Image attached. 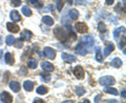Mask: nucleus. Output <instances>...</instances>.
<instances>
[{"label": "nucleus", "instance_id": "obj_1", "mask_svg": "<svg viewBox=\"0 0 126 103\" xmlns=\"http://www.w3.org/2000/svg\"><path fill=\"white\" fill-rule=\"evenodd\" d=\"M54 34L59 40H61L62 42L63 41H66L68 38V32H66L64 29L62 27H57V29L54 30Z\"/></svg>", "mask_w": 126, "mask_h": 103}, {"label": "nucleus", "instance_id": "obj_2", "mask_svg": "<svg viewBox=\"0 0 126 103\" xmlns=\"http://www.w3.org/2000/svg\"><path fill=\"white\" fill-rule=\"evenodd\" d=\"M115 78L111 76H105V77H101L99 79V84L104 85V86H110L112 84H115Z\"/></svg>", "mask_w": 126, "mask_h": 103}, {"label": "nucleus", "instance_id": "obj_3", "mask_svg": "<svg viewBox=\"0 0 126 103\" xmlns=\"http://www.w3.org/2000/svg\"><path fill=\"white\" fill-rule=\"evenodd\" d=\"M81 43L86 47H92L94 44V38L92 35H86V36H84L81 39Z\"/></svg>", "mask_w": 126, "mask_h": 103}, {"label": "nucleus", "instance_id": "obj_4", "mask_svg": "<svg viewBox=\"0 0 126 103\" xmlns=\"http://www.w3.org/2000/svg\"><path fill=\"white\" fill-rule=\"evenodd\" d=\"M43 53H44V55L46 56V58L48 59H55V57H56V52H55L52 47H44L43 49Z\"/></svg>", "mask_w": 126, "mask_h": 103}, {"label": "nucleus", "instance_id": "obj_5", "mask_svg": "<svg viewBox=\"0 0 126 103\" xmlns=\"http://www.w3.org/2000/svg\"><path fill=\"white\" fill-rule=\"evenodd\" d=\"M73 73H74V75L76 76V78L77 79H83L84 78V69H82L81 66H76L74 69V70H73Z\"/></svg>", "mask_w": 126, "mask_h": 103}, {"label": "nucleus", "instance_id": "obj_6", "mask_svg": "<svg viewBox=\"0 0 126 103\" xmlns=\"http://www.w3.org/2000/svg\"><path fill=\"white\" fill-rule=\"evenodd\" d=\"M75 52H76L78 55H81V56H85V55L87 54V50H86V46L82 44L81 42L76 46V50H75Z\"/></svg>", "mask_w": 126, "mask_h": 103}, {"label": "nucleus", "instance_id": "obj_7", "mask_svg": "<svg viewBox=\"0 0 126 103\" xmlns=\"http://www.w3.org/2000/svg\"><path fill=\"white\" fill-rule=\"evenodd\" d=\"M75 27H76L78 33H86V32L88 31V27L84 22H77Z\"/></svg>", "mask_w": 126, "mask_h": 103}, {"label": "nucleus", "instance_id": "obj_8", "mask_svg": "<svg viewBox=\"0 0 126 103\" xmlns=\"http://www.w3.org/2000/svg\"><path fill=\"white\" fill-rule=\"evenodd\" d=\"M0 101L5 102V103H11L13 101V98H12V96L7 92H2L0 94Z\"/></svg>", "mask_w": 126, "mask_h": 103}, {"label": "nucleus", "instance_id": "obj_9", "mask_svg": "<svg viewBox=\"0 0 126 103\" xmlns=\"http://www.w3.org/2000/svg\"><path fill=\"white\" fill-rule=\"evenodd\" d=\"M61 57H62L63 60H64L65 62H67V63H73V62H75V61L77 60L76 57H75V56H72V55L66 54V53H62Z\"/></svg>", "mask_w": 126, "mask_h": 103}, {"label": "nucleus", "instance_id": "obj_10", "mask_svg": "<svg viewBox=\"0 0 126 103\" xmlns=\"http://www.w3.org/2000/svg\"><path fill=\"white\" fill-rule=\"evenodd\" d=\"M41 67H42L43 70H45V72H53L54 69H55L52 63L46 62V61H43V62L41 63Z\"/></svg>", "mask_w": 126, "mask_h": 103}, {"label": "nucleus", "instance_id": "obj_11", "mask_svg": "<svg viewBox=\"0 0 126 103\" xmlns=\"http://www.w3.org/2000/svg\"><path fill=\"white\" fill-rule=\"evenodd\" d=\"M6 27L11 33H18V32L20 31V29H19V26L17 24H13V23H11V22L6 23Z\"/></svg>", "mask_w": 126, "mask_h": 103}, {"label": "nucleus", "instance_id": "obj_12", "mask_svg": "<svg viewBox=\"0 0 126 103\" xmlns=\"http://www.w3.org/2000/svg\"><path fill=\"white\" fill-rule=\"evenodd\" d=\"M10 17H11V19H12V21L13 22H18V21H20V19H21L20 14H19L17 11H12Z\"/></svg>", "mask_w": 126, "mask_h": 103}, {"label": "nucleus", "instance_id": "obj_13", "mask_svg": "<svg viewBox=\"0 0 126 103\" xmlns=\"http://www.w3.org/2000/svg\"><path fill=\"white\" fill-rule=\"evenodd\" d=\"M10 88L13 90L14 93H18L19 89H20V84H19V82H17V81H12L10 83Z\"/></svg>", "mask_w": 126, "mask_h": 103}, {"label": "nucleus", "instance_id": "obj_14", "mask_svg": "<svg viewBox=\"0 0 126 103\" xmlns=\"http://www.w3.org/2000/svg\"><path fill=\"white\" fill-rule=\"evenodd\" d=\"M113 50H115V45H113L112 43H109L107 46H105V50H104V56H105V57L109 56V55L111 54V52H113Z\"/></svg>", "mask_w": 126, "mask_h": 103}, {"label": "nucleus", "instance_id": "obj_15", "mask_svg": "<svg viewBox=\"0 0 126 103\" xmlns=\"http://www.w3.org/2000/svg\"><path fill=\"white\" fill-rule=\"evenodd\" d=\"M32 36H33V35H32V33L30 31H27V30H24L21 33V39L22 40H26V41H30V39L32 38Z\"/></svg>", "mask_w": 126, "mask_h": 103}, {"label": "nucleus", "instance_id": "obj_16", "mask_svg": "<svg viewBox=\"0 0 126 103\" xmlns=\"http://www.w3.org/2000/svg\"><path fill=\"white\" fill-rule=\"evenodd\" d=\"M27 66H29L30 69H35L38 66V61L35 58H32V59H30V60L27 61Z\"/></svg>", "mask_w": 126, "mask_h": 103}, {"label": "nucleus", "instance_id": "obj_17", "mask_svg": "<svg viewBox=\"0 0 126 103\" xmlns=\"http://www.w3.org/2000/svg\"><path fill=\"white\" fill-rule=\"evenodd\" d=\"M23 87H24V89L27 90V92H31V90H33V88H34V83L30 80H26L23 83Z\"/></svg>", "mask_w": 126, "mask_h": 103}, {"label": "nucleus", "instance_id": "obj_18", "mask_svg": "<svg viewBox=\"0 0 126 103\" xmlns=\"http://www.w3.org/2000/svg\"><path fill=\"white\" fill-rule=\"evenodd\" d=\"M122 64H123V62H122V60L120 58H113V60L111 61V65L113 67H116V69H119V67H121Z\"/></svg>", "mask_w": 126, "mask_h": 103}, {"label": "nucleus", "instance_id": "obj_19", "mask_svg": "<svg viewBox=\"0 0 126 103\" xmlns=\"http://www.w3.org/2000/svg\"><path fill=\"white\" fill-rule=\"evenodd\" d=\"M42 21H43V23H45V24L48 25V26H50V25L54 24L53 18H50L49 16H43V17H42Z\"/></svg>", "mask_w": 126, "mask_h": 103}, {"label": "nucleus", "instance_id": "obj_20", "mask_svg": "<svg viewBox=\"0 0 126 103\" xmlns=\"http://www.w3.org/2000/svg\"><path fill=\"white\" fill-rule=\"evenodd\" d=\"M4 60H5V62L7 63V64H13L14 63V57H13V55H12L11 53H6L5 55H4Z\"/></svg>", "mask_w": 126, "mask_h": 103}, {"label": "nucleus", "instance_id": "obj_21", "mask_svg": "<svg viewBox=\"0 0 126 103\" xmlns=\"http://www.w3.org/2000/svg\"><path fill=\"white\" fill-rule=\"evenodd\" d=\"M125 32V27H119V29H117L113 31V38L116 39V40H118L119 39V36L121 33H124Z\"/></svg>", "mask_w": 126, "mask_h": 103}, {"label": "nucleus", "instance_id": "obj_22", "mask_svg": "<svg viewBox=\"0 0 126 103\" xmlns=\"http://www.w3.org/2000/svg\"><path fill=\"white\" fill-rule=\"evenodd\" d=\"M79 17V12L77 10H70L69 11V18L72 20H76Z\"/></svg>", "mask_w": 126, "mask_h": 103}, {"label": "nucleus", "instance_id": "obj_23", "mask_svg": "<svg viewBox=\"0 0 126 103\" xmlns=\"http://www.w3.org/2000/svg\"><path fill=\"white\" fill-rule=\"evenodd\" d=\"M15 40H16V39H15V37L13 36V35H9V36L5 37V43L7 45H10V46L14 44Z\"/></svg>", "mask_w": 126, "mask_h": 103}, {"label": "nucleus", "instance_id": "obj_24", "mask_svg": "<svg viewBox=\"0 0 126 103\" xmlns=\"http://www.w3.org/2000/svg\"><path fill=\"white\" fill-rule=\"evenodd\" d=\"M96 59L98 62H102L103 61V55L101 54V50L99 46H97V51H96Z\"/></svg>", "mask_w": 126, "mask_h": 103}, {"label": "nucleus", "instance_id": "obj_25", "mask_svg": "<svg viewBox=\"0 0 126 103\" xmlns=\"http://www.w3.org/2000/svg\"><path fill=\"white\" fill-rule=\"evenodd\" d=\"M21 12H22V14H23V15H24V16H27V17L32 15V11H31V9H30L29 6H26V5L22 6Z\"/></svg>", "mask_w": 126, "mask_h": 103}, {"label": "nucleus", "instance_id": "obj_26", "mask_svg": "<svg viewBox=\"0 0 126 103\" xmlns=\"http://www.w3.org/2000/svg\"><path fill=\"white\" fill-rule=\"evenodd\" d=\"M104 92L107 93V94H111V95H115V96H117L118 94V90L116 88H111V87H108V86H106V87L104 88Z\"/></svg>", "mask_w": 126, "mask_h": 103}, {"label": "nucleus", "instance_id": "obj_27", "mask_svg": "<svg viewBox=\"0 0 126 103\" xmlns=\"http://www.w3.org/2000/svg\"><path fill=\"white\" fill-rule=\"evenodd\" d=\"M37 93H38L39 95H44V94L47 93V88L45 87V86L41 85V86H39V87L37 88Z\"/></svg>", "mask_w": 126, "mask_h": 103}, {"label": "nucleus", "instance_id": "obj_28", "mask_svg": "<svg viewBox=\"0 0 126 103\" xmlns=\"http://www.w3.org/2000/svg\"><path fill=\"white\" fill-rule=\"evenodd\" d=\"M98 31H99L100 33H103V32L106 31V25L104 22H99V24H98Z\"/></svg>", "mask_w": 126, "mask_h": 103}, {"label": "nucleus", "instance_id": "obj_29", "mask_svg": "<svg viewBox=\"0 0 126 103\" xmlns=\"http://www.w3.org/2000/svg\"><path fill=\"white\" fill-rule=\"evenodd\" d=\"M27 1H29L31 4H33V5H35V6H37V9L42 5V2H41V1H39V0H27Z\"/></svg>", "mask_w": 126, "mask_h": 103}, {"label": "nucleus", "instance_id": "obj_30", "mask_svg": "<svg viewBox=\"0 0 126 103\" xmlns=\"http://www.w3.org/2000/svg\"><path fill=\"white\" fill-rule=\"evenodd\" d=\"M14 45L17 47V49H20V47H22V45H23V40H22L21 38H20V39H18V40H15Z\"/></svg>", "mask_w": 126, "mask_h": 103}, {"label": "nucleus", "instance_id": "obj_31", "mask_svg": "<svg viewBox=\"0 0 126 103\" xmlns=\"http://www.w3.org/2000/svg\"><path fill=\"white\" fill-rule=\"evenodd\" d=\"M56 7L59 12L62 11V7H63V0H57L56 2Z\"/></svg>", "mask_w": 126, "mask_h": 103}, {"label": "nucleus", "instance_id": "obj_32", "mask_svg": "<svg viewBox=\"0 0 126 103\" xmlns=\"http://www.w3.org/2000/svg\"><path fill=\"white\" fill-rule=\"evenodd\" d=\"M76 94L78 95V96H83V95L85 94V89L83 87H77L76 88Z\"/></svg>", "mask_w": 126, "mask_h": 103}, {"label": "nucleus", "instance_id": "obj_33", "mask_svg": "<svg viewBox=\"0 0 126 103\" xmlns=\"http://www.w3.org/2000/svg\"><path fill=\"white\" fill-rule=\"evenodd\" d=\"M40 77H41V79H42V80L44 81V82H49V81H50V79H52L49 75H47V76H44L43 74H41V75H40Z\"/></svg>", "mask_w": 126, "mask_h": 103}, {"label": "nucleus", "instance_id": "obj_34", "mask_svg": "<svg viewBox=\"0 0 126 103\" xmlns=\"http://www.w3.org/2000/svg\"><path fill=\"white\" fill-rule=\"evenodd\" d=\"M12 4L14 6H19L21 4V0H12Z\"/></svg>", "mask_w": 126, "mask_h": 103}, {"label": "nucleus", "instance_id": "obj_35", "mask_svg": "<svg viewBox=\"0 0 126 103\" xmlns=\"http://www.w3.org/2000/svg\"><path fill=\"white\" fill-rule=\"evenodd\" d=\"M113 2H115V0H106V3H107L108 5L113 4Z\"/></svg>", "mask_w": 126, "mask_h": 103}, {"label": "nucleus", "instance_id": "obj_36", "mask_svg": "<svg viewBox=\"0 0 126 103\" xmlns=\"http://www.w3.org/2000/svg\"><path fill=\"white\" fill-rule=\"evenodd\" d=\"M100 99H101V96L99 95V96L96 97V99H94V102H99V101H100Z\"/></svg>", "mask_w": 126, "mask_h": 103}, {"label": "nucleus", "instance_id": "obj_37", "mask_svg": "<svg viewBox=\"0 0 126 103\" xmlns=\"http://www.w3.org/2000/svg\"><path fill=\"white\" fill-rule=\"evenodd\" d=\"M121 95H122V97H123L124 99L126 98V95H125V89H123V90H122V94H121Z\"/></svg>", "mask_w": 126, "mask_h": 103}, {"label": "nucleus", "instance_id": "obj_38", "mask_svg": "<svg viewBox=\"0 0 126 103\" xmlns=\"http://www.w3.org/2000/svg\"><path fill=\"white\" fill-rule=\"evenodd\" d=\"M34 102H43V101L41 100V99H37V98H36V99L34 100Z\"/></svg>", "mask_w": 126, "mask_h": 103}, {"label": "nucleus", "instance_id": "obj_39", "mask_svg": "<svg viewBox=\"0 0 126 103\" xmlns=\"http://www.w3.org/2000/svg\"><path fill=\"white\" fill-rule=\"evenodd\" d=\"M112 101H113V102H117L116 100H106V102H112Z\"/></svg>", "mask_w": 126, "mask_h": 103}, {"label": "nucleus", "instance_id": "obj_40", "mask_svg": "<svg viewBox=\"0 0 126 103\" xmlns=\"http://www.w3.org/2000/svg\"><path fill=\"white\" fill-rule=\"evenodd\" d=\"M67 2L69 3V4H72V3H73V0H67Z\"/></svg>", "mask_w": 126, "mask_h": 103}]
</instances>
